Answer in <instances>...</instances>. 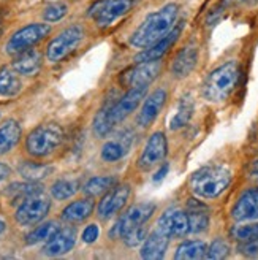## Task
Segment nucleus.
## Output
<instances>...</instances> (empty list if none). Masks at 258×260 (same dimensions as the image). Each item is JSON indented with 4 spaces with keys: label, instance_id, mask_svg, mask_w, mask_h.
<instances>
[{
    "label": "nucleus",
    "instance_id": "1",
    "mask_svg": "<svg viewBox=\"0 0 258 260\" xmlns=\"http://www.w3.org/2000/svg\"><path fill=\"white\" fill-rule=\"evenodd\" d=\"M177 5L168 4L151 15L138 25V29L130 35V45L133 48L146 49L157 43L160 38L168 34L177 22Z\"/></svg>",
    "mask_w": 258,
    "mask_h": 260
},
{
    "label": "nucleus",
    "instance_id": "2",
    "mask_svg": "<svg viewBox=\"0 0 258 260\" xmlns=\"http://www.w3.org/2000/svg\"><path fill=\"white\" fill-rule=\"evenodd\" d=\"M146 92H148V86L130 87L118 102H113L109 105L103 107L95 116V121H94L95 134L101 138L106 137L114 125L122 122L136 110L141 100L144 99Z\"/></svg>",
    "mask_w": 258,
    "mask_h": 260
},
{
    "label": "nucleus",
    "instance_id": "3",
    "mask_svg": "<svg viewBox=\"0 0 258 260\" xmlns=\"http://www.w3.org/2000/svg\"><path fill=\"white\" fill-rule=\"evenodd\" d=\"M239 80V65L235 60L214 69L203 84V95L209 102H222L231 95Z\"/></svg>",
    "mask_w": 258,
    "mask_h": 260
},
{
    "label": "nucleus",
    "instance_id": "4",
    "mask_svg": "<svg viewBox=\"0 0 258 260\" xmlns=\"http://www.w3.org/2000/svg\"><path fill=\"white\" fill-rule=\"evenodd\" d=\"M231 183V173L225 167L211 165L195 172L190 179L193 193L201 199L218 197Z\"/></svg>",
    "mask_w": 258,
    "mask_h": 260
},
{
    "label": "nucleus",
    "instance_id": "5",
    "mask_svg": "<svg viewBox=\"0 0 258 260\" xmlns=\"http://www.w3.org/2000/svg\"><path fill=\"white\" fill-rule=\"evenodd\" d=\"M63 140V130L59 124L49 122L32 130L25 140V148L35 157H45L53 152Z\"/></svg>",
    "mask_w": 258,
    "mask_h": 260
},
{
    "label": "nucleus",
    "instance_id": "6",
    "mask_svg": "<svg viewBox=\"0 0 258 260\" xmlns=\"http://www.w3.org/2000/svg\"><path fill=\"white\" fill-rule=\"evenodd\" d=\"M139 0H97L89 8V16L94 18L98 27H109V25L122 16H125Z\"/></svg>",
    "mask_w": 258,
    "mask_h": 260
},
{
    "label": "nucleus",
    "instance_id": "7",
    "mask_svg": "<svg viewBox=\"0 0 258 260\" xmlns=\"http://www.w3.org/2000/svg\"><path fill=\"white\" fill-rule=\"evenodd\" d=\"M49 32H51V27L43 22L25 25V27H22L18 32L13 34V37L8 40L7 53L11 56H18V54L24 53V51L30 49L38 42H42Z\"/></svg>",
    "mask_w": 258,
    "mask_h": 260
},
{
    "label": "nucleus",
    "instance_id": "8",
    "mask_svg": "<svg viewBox=\"0 0 258 260\" xmlns=\"http://www.w3.org/2000/svg\"><path fill=\"white\" fill-rule=\"evenodd\" d=\"M84 37V29L81 25H70L65 30H62L53 42L48 45L46 57L51 62H59L67 57L71 51L78 46Z\"/></svg>",
    "mask_w": 258,
    "mask_h": 260
},
{
    "label": "nucleus",
    "instance_id": "9",
    "mask_svg": "<svg viewBox=\"0 0 258 260\" xmlns=\"http://www.w3.org/2000/svg\"><path fill=\"white\" fill-rule=\"evenodd\" d=\"M154 213H156V205L154 203H139L128 208L118 222L114 224L111 230V237L122 238L128 230H132L138 225H146Z\"/></svg>",
    "mask_w": 258,
    "mask_h": 260
},
{
    "label": "nucleus",
    "instance_id": "10",
    "mask_svg": "<svg viewBox=\"0 0 258 260\" xmlns=\"http://www.w3.org/2000/svg\"><path fill=\"white\" fill-rule=\"evenodd\" d=\"M51 208V202L43 197L40 193L30 195V197L24 199V202L21 203V206L16 211V220L21 225H33L49 213Z\"/></svg>",
    "mask_w": 258,
    "mask_h": 260
},
{
    "label": "nucleus",
    "instance_id": "11",
    "mask_svg": "<svg viewBox=\"0 0 258 260\" xmlns=\"http://www.w3.org/2000/svg\"><path fill=\"white\" fill-rule=\"evenodd\" d=\"M160 69H162L160 60L136 62L135 67L125 70L121 75V83L127 87L149 86L160 73Z\"/></svg>",
    "mask_w": 258,
    "mask_h": 260
},
{
    "label": "nucleus",
    "instance_id": "12",
    "mask_svg": "<svg viewBox=\"0 0 258 260\" xmlns=\"http://www.w3.org/2000/svg\"><path fill=\"white\" fill-rule=\"evenodd\" d=\"M166 152H168V145H166L165 134L163 132L152 134L146 143L143 152H141V155H139L138 167L141 168V170L149 172L151 168L159 165L165 159Z\"/></svg>",
    "mask_w": 258,
    "mask_h": 260
},
{
    "label": "nucleus",
    "instance_id": "13",
    "mask_svg": "<svg viewBox=\"0 0 258 260\" xmlns=\"http://www.w3.org/2000/svg\"><path fill=\"white\" fill-rule=\"evenodd\" d=\"M184 21H177L174 24V27L166 34L163 38H160V40L157 43H154L152 46L146 48L143 53H139L138 56H135V60L136 62H149V60H160L166 53H168V49L177 42V38L180 35V32H182L184 29Z\"/></svg>",
    "mask_w": 258,
    "mask_h": 260
},
{
    "label": "nucleus",
    "instance_id": "14",
    "mask_svg": "<svg viewBox=\"0 0 258 260\" xmlns=\"http://www.w3.org/2000/svg\"><path fill=\"white\" fill-rule=\"evenodd\" d=\"M157 229L168 238H180L189 233V216L180 210H166L157 222Z\"/></svg>",
    "mask_w": 258,
    "mask_h": 260
},
{
    "label": "nucleus",
    "instance_id": "15",
    "mask_svg": "<svg viewBox=\"0 0 258 260\" xmlns=\"http://www.w3.org/2000/svg\"><path fill=\"white\" fill-rule=\"evenodd\" d=\"M128 197H130V186L128 184L111 187L98 203V216L101 219L113 217L116 213H119L122 210Z\"/></svg>",
    "mask_w": 258,
    "mask_h": 260
},
{
    "label": "nucleus",
    "instance_id": "16",
    "mask_svg": "<svg viewBox=\"0 0 258 260\" xmlns=\"http://www.w3.org/2000/svg\"><path fill=\"white\" fill-rule=\"evenodd\" d=\"M135 140V134L130 128H125L116 137L114 140H109L101 149V159L106 162H118L122 157L128 154V151L132 149Z\"/></svg>",
    "mask_w": 258,
    "mask_h": 260
},
{
    "label": "nucleus",
    "instance_id": "17",
    "mask_svg": "<svg viewBox=\"0 0 258 260\" xmlns=\"http://www.w3.org/2000/svg\"><path fill=\"white\" fill-rule=\"evenodd\" d=\"M231 216L238 222L258 219V187H252L244 192L231 210Z\"/></svg>",
    "mask_w": 258,
    "mask_h": 260
},
{
    "label": "nucleus",
    "instance_id": "18",
    "mask_svg": "<svg viewBox=\"0 0 258 260\" xmlns=\"http://www.w3.org/2000/svg\"><path fill=\"white\" fill-rule=\"evenodd\" d=\"M75 243H76V230L73 227L59 229L54 235L46 241L43 252L51 257L67 254L68 251L73 249Z\"/></svg>",
    "mask_w": 258,
    "mask_h": 260
},
{
    "label": "nucleus",
    "instance_id": "19",
    "mask_svg": "<svg viewBox=\"0 0 258 260\" xmlns=\"http://www.w3.org/2000/svg\"><path fill=\"white\" fill-rule=\"evenodd\" d=\"M165 102H166L165 89H156L152 94H149L143 103V107H141L139 114H138V124L141 127H149L154 121H156L160 110L165 105Z\"/></svg>",
    "mask_w": 258,
    "mask_h": 260
},
{
    "label": "nucleus",
    "instance_id": "20",
    "mask_svg": "<svg viewBox=\"0 0 258 260\" xmlns=\"http://www.w3.org/2000/svg\"><path fill=\"white\" fill-rule=\"evenodd\" d=\"M170 238L159 229L151 232L143 241V248H141V257L148 260H159L163 258L166 248H168Z\"/></svg>",
    "mask_w": 258,
    "mask_h": 260
},
{
    "label": "nucleus",
    "instance_id": "21",
    "mask_svg": "<svg viewBox=\"0 0 258 260\" xmlns=\"http://www.w3.org/2000/svg\"><path fill=\"white\" fill-rule=\"evenodd\" d=\"M197 62H198V49L195 46H186L176 54L171 63V73L176 78H186L197 67Z\"/></svg>",
    "mask_w": 258,
    "mask_h": 260
},
{
    "label": "nucleus",
    "instance_id": "22",
    "mask_svg": "<svg viewBox=\"0 0 258 260\" xmlns=\"http://www.w3.org/2000/svg\"><path fill=\"white\" fill-rule=\"evenodd\" d=\"M187 216H189V233H201L208 229L209 225V214L208 208H206L201 202L192 199L187 203Z\"/></svg>",
    "mask_w": 258,
    "mask_h": 260
},
{
    "label": "nucleus",
    "instance_id": "23",
    "mask_svg": "<svg viewBox=\"0 0 258 260\" xmlns=\"http://www.w3.org/2000/svg\"><path fill=\"white\" fill-rule=\"evenodd\" d=\"M42 67V54L36 49H27L18 54L13 62V69L21 75H35Z\"/></svg>",
    "mask_w": 258,
    "mask_h": 260
},
{
    "label": "nucleus",
    "instance_id": "24",
    "mask_svg": "<svg viewBox=\"0 0 258 260\" xmlns=\"http://www.w3.org/2000/svg\"><path fill=\"white\" fill-rule=\"evenodd\" d=\"M94 211V200L90 199H83L70 203L65 210L62 211V219L67 222H83L87 219Z\"/></svg>",
    "mask_w": 258,
    "mask_h": 260
},
{
    "label": "nucleus",
    "instance_id": "25",
    "mask_svg": "<svg viewBox=\"0 0 258 260\" xmlns=\"http://www.w3.org/2000/svg\"><path fill=\"white\" fill-rule=\"evenodd\" d=\"M21 138V127L16 121H8L0 127V155L13 149Z\"/></svg>",
    "mask_w": 258,
    "mask_h": 260
},
{
    "label": "nucleus",
    "instance_id": "26",
    "mask_svg": "<svg viewBox=\"0 0 258 260\" xmlns=\"http://www.w3.org/2000/svg\"><path fill=\"white\" fill-rule=\"evenodd\" d=\"M208 254V246L203 241H186L177 248L174 258L177 260H198Z\"/></svg>",
    "mask_w": 258,
    "mask_h": 260
},
{
    "label": "nucleus",
    "instance_id": "27",
    "mask_svg": "<svg viewBox=\"0 0 258 260\" xmlns=\"http://www.w3.org/2000/svg\"><path fill=\"white\" fill-rule=\"evenodd\" d=\"M193 114V99L190 95H186L180 99L179 107H177V113L171 118L170 122V128L171 130H179L189 124L190 118Z\"/></svg>",
    "mask_w": 258,
    "mask_h": 260
},
{
    "label": "nucleus",
    "instance_id": "28",
    "mask_svg": "<svg viewBox=\"0 0 258 260\" xmlns=\"http://www.w3.org/2000/svg\"><path fill=\"white\" fill-rule=\"evenodd\" d=\"M116 184H118V178L116 176H95L87 181L83 190L86 195H89V197H97V195L109 190Z\"/></svg>",
    "mask_w": 258,
    "mask_h": 260
},
{
    "label": "nucleus",
    "instance_id": "29",
    "mask_svg": "<svg viewBox=\"0 0 258 260\" xmlns=\"http://www.w3.org/2000/svg\"><path fill=\"white\" fill-rule=\"evenodd\" d=\"M21 90V81L16 76L15 72L10 69H2L0 70V95L5 97H13Z\"/></svg>",
    "mask_w": 258,
    "mask_h": 260
},
{
    "label": "nucleus",
    "instance_id": "30",
    "mask_svg": "<svg viewBox=\"0 0 258 260\" xmlns=\"http://www.w3.org/2000/svg\"><path fill=\"white\" fill-rule=\"evenodd\" d=\"M53 172H54L53 167L43 165V164L24 162V164L19 165V173L22 175V178H25L27 181H40V179L49 176Z\"/></svg>",
    "mask_w": 258,
    "mask_h": 260
},
{
    "label": "nucleus",
    "instance_id": "31",
    "mask_svg": "<svg viewBox=\"0 0 258 260\" xmlns=\"http://www.w3.org/2000/svg\"><path fill=\"white\" fill-rule=\"evenodd\" d=\"M57 230H59V224L56 220H48V222L33 229L27 235V238H25V241H27V244H38V243L48 241Z\"/></svg>",
    "mask_w": 258,
    "mask_h": 260
},
{
    "label": "nucleus",
    "instance_id": "32",
    "mask_svg": "<svg viewBox=\"0 0 258 260\" xmlns=\"http://www.w3.org/2000/svg\"><path fill=\"white\" fill-rule=\"evenodd\" d=\"M80 183L76 179H60L51 187V193L56 200H67L78 192Z\"/></svg>",
    "mask_w": 258,
    "mask_h": 260
},
{
    "label": "nucleus",
    "instance_id": "33",
    "mask_svg": "<svg viewBox=\"0 0 258 260\" xmlns=\"http://www.w3.org/2000/svg\"><path fill=\"white\" fill-rule=\"evenodd\" d=\"M42 186L40 184H35V181H30V183H15L11 184L7 189V193L10 195L11 199H27L30 195L35 193H42Z\"/></svg>",
    "mask_w": 258,
    "mask_h": 260
},
{
    "label": "nucleus",
    "instance_id": "34",
    "mask_svg": "<svg viewBox=\"0 0 258 260\" xmlns=\"http://www.w3.org/2000/svg\"><path fill=\"white\" fill-rule=\"evenodd\" d=\"M231 237L238 241H241V243L258 240V224L235 225L233 229H231Z\"/></svg>",
    "mask_w": 258,
    "mask_h": 260
},
{
    "label": "nucleus",
    "instance_id": "35",
    "mask_svg": "<svg viewBox=\"0 0 258 260\" xmlns=\"http://www.w3.org/2000/svg\"><path fill=\"white\" fill-rule=\"evenodd\" d=\"M148 237V229L146 225H138L132 230H128L125 235L122 237L124 243L128 246V248H135V246L141 244Z\"/></svg>",
    "mask_w": 258,
    "mask_h": 260
},
{
    "label": "nucleus",
    "instance_id": "36",
    "mask_svg": "<svg viewBox=\"0 0 258 260\" xmlns=\"http://www.w3.org/2000/svg\"><path fill=\"white\" fill-rule=\"evenodd\" d=\"M230 254V246L225 240H214L211 243V246L208 248V254H206V258H212V260H220L228 257Z\"/></svg>",
    "mask_w": 258,
    "mask_h": 260
},
{
    "label": "nucleus",
    "instance_id": "37",
    "mask_svg": "<svg viewBox=\"0 0 258 260\" xmlns=\"http://www.w3.org/2000/svg\"><path fill=\"white\" fill-rule=\"evenodd\" d=\"M67 11H68V7L65 4H54V5H49L45 8L43 18L48 22H56V21H59L65 16Z\"/></svg>",
    "mask_w": 258,
    "mask_h": 260
},
{
    "label": "nucleus",
    "instance_id": "38",
    "mask_svg": "<svg viewBox=\"0 0 258 260\" xmlns=\"http://www.w3.org/2000/svg\"><path fill=\"white\" fill-rule=\"evenodd\" d=\"M239 252L247 255V257H255L258 255V240H252V241H244L239 244Z\"/></svg>",
    "mask_w": 258,
    "mask_h": 260
},
{
    "label": "nucleus",
    "instance_id": "39",
    "mask_svg": "<svg viewBox=\"0 0 258 260\" xmlns=\"http://www.w3.org/2000/svg\"><path fill=\"white\" fill-rule=\"evenodd\" d=\"M98 235H100L98 227H97L95 224H90V225H87V227L84 229V232H83V241L90 244V243L97 241Z\"/></svg>",
    "mask_w": 258,
    "mask_h": 260
},
{
    "label": "nucleus",
    "instance_id": "40",
    "mask_svg": "<svg viewBox=\"0 0 258 260\" xmlns=\"http://www.w3.org/2000/svg\"><path fill=\"white\" fill-rule=\"evenodd\" d=\"M168 170H170V165L168 164H163L159 170H157V173L154 175V183H160V181L166 176V173H168Z\"/></svg>",
    "mask_w": 258,
    "mask_h": 260
},
{
    "label": "nucleus",
    "instance_id": "41",
    "mask_svg": "<svg viewBox=\"0 0 258 260\" xmlns=\"http://www.w3.org/2000/svg\"><path fill=\"white\" fill-rule=\"evenodd\" d=\"M249 178L258 183V160L252 162V165L249 167Z\"/></svg>",
    "mask_w": 258,
    "mask_h": 260
},
{
    "label": "nucleus",
    "instance_id": "42",
    "mask_svg": "<svg viewBox=\"0 0 258 260\" xmlns=\"http://www.w3.org/2000/svg\"><path fill=\"white\" fill-rule=\"evenodd\" d=\"M11 170H10V167H7L5 164H0V181H4L10 176Z\"/></svg>",
    "mask_w": 258,
    "mask_h": 260
},
{
    "label": "nucleus",
    "instance_id": "43",
    "mask_svg": "<svg viewBox=\"0 0 258 260\" xmlns=\"http://www.w3.org/2000/svg\"><path fill=\"white\" fill-rule=\"evenodd\" d=\"M244 0H224L222 2V7L224 8H228V7H235V5H239Z\"/></svg>",
    "mask_w": 258,
    "mask_h": 260
},
{
    "label": "nucleus",
    "instance_id": "44",
    "mask_svg": "<svg viewBox=\"0 0 258 260\" xmlns=\"http://www.w3.org/2000/svg\"><path fill=\"white\" fill-rule=\"evenodd\" d=\"M5 230V222H4V220H0V233H2Z\"/></svg>",
    "mask_w": 258,
    "mask_h": 260
},
{
    "label": "nucleus",
    "instance_id": "45",
    "mask_svg": "<svg viewBox=\"0 0 258 260\" xmlns=\"http://www.w3.org/2000/svg\"><path fill=\"white\" fill-rule=\"evenodd\" d=\"M247 2H249V4H256L258 0H247Z\"/></svg>",
    "mask_w": 258,
    "mask_h": 260
},
{
    "label": "nucleus",
    "instance_id": "46",
    "mask_svg": "<svg viewBox=\"0 0 258 260\" xmlns=\"http://www.w3.org/2000/svg\"><path fill=\"white\" fill-rule=\"evenodd\" d=\"M0 37H2V25H0Z\"/></svg>",
    "mask_w": 258,
    "mask_h": 260
}]
</instances>
